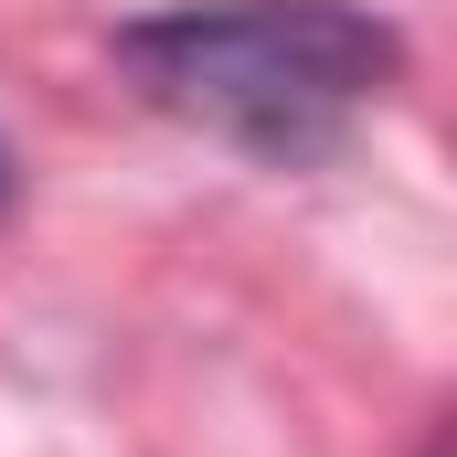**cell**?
<instances>
[{
    "instance_id": "1",
    "label": "cell",
    "mask_w": 457,
    "mask_h": 457,
    "mask_svg": "<svg viewBox=\"0 0 457 457\" xmlns=\"http://www.w3.org/2000/svg\"><path fill=\"white\" fill-rule=\"evenodd\" d=\"M117 64L255 160H309L404 75V32L361 0H181L128 21Z\"/></svg>"
},
{
    "instance_id": "2",
    "label": "cell",
    "mask_w": 457,
    "mask_h": 457,
    "mask_svg": "<svg viewBox=\"0 0 457 457\" xmlns=\"http://www.w3.org/2000/svg\"><path fill=\"white\" fill-rule=\"evenodd\" d=\"M0 181H11V160H0Z\"/></svg>"
}]
</instances>
